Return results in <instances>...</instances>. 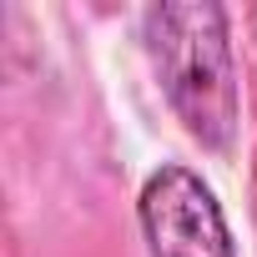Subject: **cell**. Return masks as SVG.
Returning <instances> with one entry per match:
<instances>
[{"label": "cell", "mask_w": 257, "mask_h": 257, "mask_svg": "<svg viewBox=\"0 0 257 257\" xmlns=\"http://www.w3.org/2000/svg\"><path fill=\"white\" fill-rule=\"evenodd\" d=\"M152 257H237L222 202L192 167H162L147 177L137 202Z\"/></svg>", "instance_id": "7a4b0ae2"}, {"label": "cell", "mask_w": 257, "mask_h": 257, "mask_svg": "<svg viewBox=\"0 0 257 257\" xmlns=\"http://www.w3.org/2000/svg\"><path fill=\"white\" fill-rule=\"evenodd\" d=\"M142 41L152 56V71L187 132L227 152L242 126V91H237V61L227 41V11L212 0L192 6H152L142 16Z\"/></svg>", "instance_id": "6da1fadb"}]
</instances>
